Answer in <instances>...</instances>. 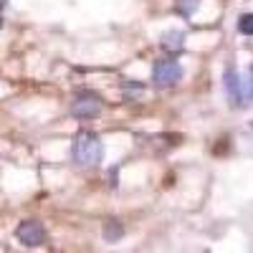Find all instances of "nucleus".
Returning <instances> with one entry per match:
<instances>
[{"label": "nucleus", "instance_id": "obj_4", "mask_svg": "<svg viewBox=\"0 0 253 253\" xmlns=\"http://www.w3.org/2000/svg\"><path fill=\"white\" fill-rule=\"evenodd\" d=\"M15 238L23 246H28V248H38L41 243L46 241V230H43V225L36 223V220H26V223H20L15 228Z\"/></svg>", "mask_w": 253, "mask_h": 253}, {"label": "nucleus", "instance_id": "obj_7", "mask_svg": "<svg viewBox=\"0 0 253 253\" xmlns=\"http://www.w3.org/2000/svg\"><path fill=\"white\" fill-rule=\"evenodd\" d=\"M122 233H124V228H122V223H117V220H109L107 225H104V238H107L109 243L119 241Z\"/></svg>", "mask_w": 253, "mask_h": 253}, {"label": "nucleus", "instance_id": "obj_1", "mask_svg": "<svg viewBox=\"0 0 253 253\" xmlns=\"http://www.w3.org/2000/svg\"><path fill=\"white\" fill-rule=\"evenodd\" d=\"M71 157L81 167H96L104 157V144L94 132H79L71 147Z\"/></svg>", "mask_w": 253, "mask_h": 253}, {"label": "nucleus", "instance_id": "obj_10", "mask_svg": "<svg viewBox=\"0 0 253 253\" xmlns=\"http://www.w3.org/2000/svg\"><path fill=\"white\" fill-rule=\"evenodd\" d=\"M243 99L253 101V66L248 69V74L243 76Z\"/></svg>", "mask_w": 253, "mask_h": 253}, {"label": "nucleus", "instance_id": "obj_2", "mask_svg": "<svg viewBox=\"0 0 253 253\" xmlns=\"http://www.w3.org/2000/svg\"><path fill=\"white\" fill-rule=\"evenodd\" d=\"M180 79H182V66H180L175 58H160V61H155V66H152V81H155V86H160V89L175 86Z\"/></svg>", "mask_w": 253, "mask_h": 253}, {"label": "nucleus", "instance_id": "obj_11", "mask_svg": "<svg viewBox=\"0 0 253 253\" xmlns=\"http://www.w3.org/2000/svg\"><path fill=\"white\" fill-rule=\"evenodd\" d=\"M5 5H8V0H0V10H3Z\"/></svg>", "mask_w": 253, "mask_h": 253}, {"label": "nucleus", "instance_id": "obj_12", "mask_svg": "<svg viewBox=\"0 0 253 253\" xmlns=\"http://www.w3.org/2000/svg\"><path fill=\"white\" fill-rule=\"evenodd\" d=\"M0 28H3V15H0Z\"/></svg>", "mask_w": 253, "mask_h": 253}, {"label": "nucleus", "instance_id": "obj_5", "mask_svg": "<svg viewBox=\"0 0 253 253\" xmlns=\"http://www.w3.org/2000/svg\"><path fill=\"white\" fill-rule=\"evenodd\" d=\"M223 86H225V94L228 99L236 104V107H243L246 99H243V79L238 76L236 66H228L225 69V76H223Z\"/></svg>", "mask_w": 253, "mask_h": 253}, {"label": "nucleus", "instance_id": "obj_9", "mask_svg": "<svg viewBox=\"0 0 253 253\" xmlns=\"http://www.w3.org/2000/svg\"><path fill=\"white\" fill-rule=\"evenodd\" d=\"M238 31L243 36H253V13H243L238 18Z\"/></svg>", "mask_w": 253, "mask_h": 253}, {"label": "nucleus", "instance_id": "obj_8", "mask_svg": "<svg viewBox=\"0 0 253 253\" xmlns=\"http://www.w3.org/2000/svg\"><path fill=\"white\" fill-rule=\"evenodd\" d=\"M175 5H177L180 15L190 18V15H193V13L198 10V5H200V0H175Z\"/></svg>", "mask_w": 253, "mask_h": 253}, {"label": "nucleus", "instance_id": "obj_3", "mask_svg": "<svg viewBox=\"0 0 253 253\" xmlns=\"http://www.w3.org/2000/svg\"><path fill=\"white\" fill-rule=\"evenodd\" d=\"M71 114L76 119H94L101 114V99L96 94H79L74 101H71Z\"/></svg>", "mask_w": 253, "mask_h": 253}, {"label": "nucleus", "instance_id": "obj_6", "mask_svg": "<svg viewBox=\"0 0 253 253\" xmlns=\"http://www.w3.org/2000/svg\"><path fill=\"white\" fill-rule=\"evenodd\" d=\"M185 46V33L182 31H170L162 36V48L165 51H182Z\"/></svg>", "mask_w": 253, "mask_h": 253}]
</instances>
